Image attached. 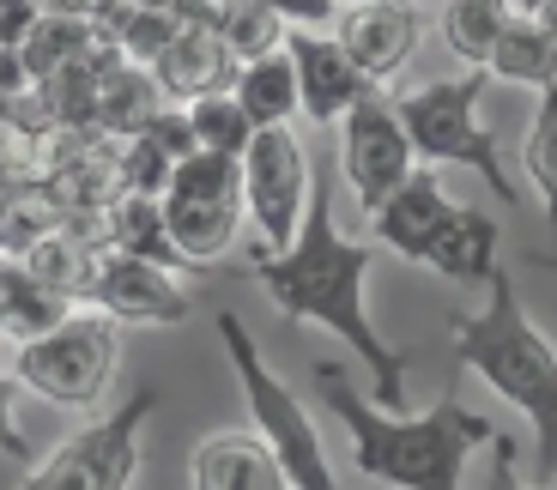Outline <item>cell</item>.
<instances>
[{"label":"cell","instance_id":"obj_1","mask_svg":"<svg viewBox=\"0 0 557 490\" xmlns=\"http://www.w3.org/2000/svg\"><path fill=\"white\" fill-rule=\"evenodd\" d=\"M370 261H376V249L334 225L327 176L315 169V194H309V218L297 230V249L261 254L249 273L292 327L315 322L358 351L382 412H406V351H394L376 334V322H370Z\"/></svg>","mask_w":557,"mask_h":490},{"label":"cell","instance_id":"obj_2","mask_svg":"<svg viewBox=\"0 0 557 490\" xmlns=\"http://www.w3.org/2000/svg\"><path fill=\"white\" fill-rule=\"evenodd\" d=\"M315 388L351 436V466L394 490H460L467 454L497 442L485 412L460 406V393H443L431 412H382L346 381L339 364H315Z\"/></svg>","mask_w":557,"mask_h":490},{"label":"cell","instance_id":"obj_3","mask_svg":"<svg viewBox=\"0 0 557 490\" xmlns=\"http://www.w3.org/2000/svg\"><path fill=\"white\" fill-rule=\"evenodd\" d=\"M448 339H455V357L497 400L528 412L533 449H540V490H552L557 485V345L528 322L516 279L497 273L491 279V303L479 315H455Z\"/></svg>","mask_w":557,"mask_h":490},{"label":"cell","instance_id":"obj_4","mask_svg":"<svg viewBox=\"0 0 557 490\" xmlns=\"http://www.w3.org/2000/svg\"><path fill=\"white\" fill-rule=\"evenodd\" d=\"M485 79L491 73H460V79H431L406 91L394 110H400V127L406 140H412L418 164L436 169V164H467L503 206H516V183H509V169L497 158V140H491V127L479 122V98H485Z\"/></svg>","mask_w":557,"mask_h":490},{"label":"cell","instance_id":"obj_5","mask_svg":"<svg viewBox=\"0 0 557 490\" xmlns=\"http://www.w3.org/2000/svg\"><path fill=\"white\" fill-rule=\"evenodd\" d=\"M219 339H224V351H231V369H237V381H243V400H249V430L278 454L285 478H292L297 490H339L309 406L273 376V369H267L261 345H255V334L243 327L237 309H224L219 315Z\"/></svg>","mask_w":557,"mask_h":490},{"label":"cell","instance_id":"obj_6","mask_svg":"<svg viewBox=\"0 0 557 490\" xmlns=\"http://www.w3.org/2000/svg\"><path fill=\"white\" fill-rule=\"evenodd\" d=\"M115 364H122V327L110 315H67L37 345H18L13 376H18V388H30L49 406L98 412L115 381Z\"/></svg>","mask_w":557,"mask_h":490},{"label":"cell","instance_id":"obj_7","mask_svg":"<svg viewBox=\"0 0 557 490\" xmlns=\"http://www.w3.org/2000/svg\"><path fill=\"white\" fill-rule=\"evenodd\" d=\"M158 388H134L115 412L73 430L49 461H37L25 490H127L139 478V436H146Z\"/></svg>","mask_w":557,"mask_h":490},{"label":"cell","instance_id":"obj_8","mask_svg":"<svg viewBox=\"0 0 557 490\" xmlns=\"http://www.w3.org/2000/svg\"><path fill=\"white\" fill-rule=\"evenodd\" d=\"M158 206H164L170 249L188 266H212L219 254H231L237 225H243V164L237 158L195 152L170 176Z\"/></svg>","mask_w":557,"mask_h":490},{"label":"cell","instance_id":"obj_9","mask_svg":"<svg viewBox=\"0 0 557 490\" xmlns=\"http://www.w3.org/2000/svg\"><path fill=\"white\" fill-rule=\"evenodd\" d=\"M309 194H315V169L292 127H267L243 152V212L261 230V254H292L297 230L309 218Z\"/></svg>","mask_w":557,"mask_h":490},{"label":"cell","instance_id":"obj_10","mask_svg":"<svg viewBox=\"0 0 557 490\" xmlns=\"http://www.w3.org/2000/svg\"><path fill=\"white\" fill-rule=\"evenodd\" d=\"M339 169H346L358 206H370V212H376L400 183H412L418 152L400 127V110H394L382 91H370V98L339 122Z\"/></svg>","mask_w":557,"mask_h":490},{"label":"cell","instance_id":"obj_11","mask_svg":"<svg viewBox=\"0 0 557 490\" xmlns=\"http://www.w3.org/2000/svg\"><path fill=\"white\" fill-rule=\"evenodd\" d=\"M176 13V37L170 49L152 61V85L164 91V103H207V98H224L231 79H237V55L224 49L219 37V7H195V0H182L170 7Z\"/></svg>","mask_w":557,"mask_h":490},{"label":"cell","instance_id":"obj_12","mask_svg":"<svg viewBox=\"0 0 557 490\" xmlns=\"http://www.w3.org/2000/svg\"><path fill=\"white\" fill-rule=\"evenodd\" d=\"M85 303H98V315H110L115 327H176V322H188L195 297L182 291L164 266L110 249V254H98V273L85 285Z\"/></svg>","mask_w":557,"mask_h":490},{"label":"cell","instance_id":"obj_13","mask_svg":"<svg viewBox=\"0 0 557 490\" xmlns=\"http://www.w3.org/2000/svg\"><path fill=\"white\" fill-rule=\"evenodd\" d=\"M285 55H292V67H297V98H304V115L315 127H339L370 91H376V85L351 67L339 37H327V30H292V37H285Z\"/></svg>","mask_w":557,"mask_h":490},{"label":"cell","instance_id":"obj_14","mask_svg":"<svg viewBox=\"0 0 557 490\" xmlns=\"http://www.w3.org/2000/svg\"><path fill=\"white\" fill-rule=\"evenodd\" d=\"M334 37H339V49L351 55V67L382 91V85L412 61L424 25H418V13L400 7V0H370V7H346V13H339Z\"/></svg>","mask_w":557,"mask_h":490},{"label":"cell","instance_id":"obj_15","mask_svg":"<svg viewBox=\"0 0 557 490\" xmlns=\"http://www.w3.org/2000/svg\"><path fill=\"white\" fill-rule=\"evenodd\" d=\"M455 218V200L443 194V183H436V169L418 164L412 183H400L388 200H382L376 212H370V237L382 242V249H394L400 261L424 266L436 249V237H443V225Z\"/></svg>","mask_w":557,"mask_h":490},{"label":"cell","instance_id":"obj_16","mask_svg":"<svg viewBox=\"0 0 557 490\" xmlns=\"http://www.w3.org/2000/svg\"><path fill=\"white\" fill-rule=\"evenodd\" d=\"M188 485L195 490H297L255 430H212L200 436L195 461H188Z\"/></svg>","mask_w":557,"mask_h":490},{"label":"cell","instance_id":"obj_17","mask_svg":"<svg viewBox=\"0 0 557 490\" xmlns=\"http://www.w3.org/2000/svg\"><path fill=\"white\" fill-rule=\"evenodd\" d=\"M195 158V134H188V115L182 110H164L146 134L127 140V158H122V194H139V200H164L170 176Z\"/></svg>","mask_w":557,"mask_h":490},{"label":"cell","instance_id":"obj_18","mask_svg":"<svg viewBox=\"0 0 557 490\" xmlns=\"http://www.w3.org/2000/svg\"><path fill=\"white\" fill-rule=\"evenodd\" d=\"M431 273H443V279L455 285H479V279H497L503 273V237H497V218L479 206H455V218L443 225V237H436L431 249Z\"/></svg>","mask_w":557,"mask_h":490},{"label":"cell","instance_id":"obj_19","mask_svg":"<svg viewBox=\"0 0 557 490\" xmlns=\"http://www.w3.org/2000/svg\"><path fill=\"white\" fill-rule=\"evenodd\" d=\"M231 103L255 122V134H267V127H292V115H304L292 55L278 49V55H267V61H243L237 79H231Z\"/></svg>","mask_w":557,"mask_h":490},{"label":"cell","instance_id":"obj_20","mask_svg":"<svg viewBox=\"0 0 557 490\" xmlns=\"http://www.w3.org/2000/svg\"><path fill=\"white\" fill-rule=\"evenodd\" d=\"M164 110H170V103H164V91L152 85V73H146V67L115 61V67L103 73V85H98V127H110V134H122V140H134V134H146Z\"/></svg>","mask_w":557,"mask_h":490},{"label":"cell","instance_id":"obj_21","mask_svg":"<svg viewBox=\"0 0 557 490\" xmlns=\"http://www.w3.org/2000/svg\"><path fill=\"white\" fill-rule=\"evenodd\" d=\"M485 73L491 79H509V85H533V91H552L557 85V42L528 18V7H516V18L497 37V55H491Z\"/></svg>","mask_w":557,"mask_h":490},{"label":"cell","instance_id":"obj_22","mask_svg":"<svg viewBox=\"0 0 557 490\" xmlns=\"http://www.w3.org/2000/svg\"><path fill=\"white\" fill-rule=\"evenodd\" d=\"M0 285H7V339L13 345H37L42 334H55L73 309L61 291H49L42 279H30L18 261H0Z\"/></svg>","mask_w":557,"mask_h":490},{"label":"cell","instance_id":"obj_23","mask_svg":"<svg viewBox=\"0 0 557 490\" xmlns=\"http://www.w3.org/2000/svg\"><path fill=\"white\" fill-rule=\"evenodd\" d=\"M516 7H503V0H448L443 7V37L460 61H473V73L491 67L497 55V37L509 30Z\"/></svg>","mask_w":557,"mask_h":490},{"label":"cell","instance_id":"obj_24","mask_svg":"<svg viewBox=\"0 0 557 490\" xmlns=\"http://www.w3.org/2000/svg\"><path fill=\"white\" fill-rule=\"evenodd\" d=\"M110 230H115V254H134V261H152V266H188L176 249H170V230H164V206L158 200H139L122 194L110 212Z\"/></svg>","mask_w":557,"mask_h":490},{"label":"cell","instance_id":"obj_25","mask_svg":"<svg viewBox=\"0 0 557 490\" xmlns=\"http://www.w3.org/2000/svg\"><path fill=\"white\" fill-rule=\"evenodd\" d=\"M219 37H224V49L237 55V67H243V61L278 55L292 30H285V18H278L273 7H261V0H231V7H219Z\"/></svg>","mask_w":557,"mask_h":490},{"label":"cell","instance_id":"obj_26","mask_svg":"<svg viewBox=\"0 0 557 490\" xmlns=\"http://www.w3.org/2000/svg\"><path fill=\"white\" fill-rule=\"evenodd\" d=\"M188 134H195V152H212V158H237L255 146V122L231 103V91L224 98H207V103H188Z\"/></svg>","mask_w":557,"mask_h":490},{"label":"cell","instance_id":"obj_27","mask_svg":"<svg viewBox=\"0 0 557 490\" xmlns=\"http://www.w3.org/2000/svg\"><path fill=\"white\" fill-rule=\"evenodd\" d=\"M521 164H528V183L540 188L545 218H552V230H557V85L540 91V103H533L528 140H521Z\"/></svg>","mask_w":557,"mask_h":490},{"label":"cell","instance_id":"obj_28","mask_svg":"<svg viewBox=\"0 0 557 490\" xmlns=\"http://www.w3.org/2000/svg\"><path fill=\"white\" fill-rule=\"evenodd\" d=\"M0 454L30 461V442H25V430H18V376L13 369H0Z\"/></svg>","mask_w":557,"mask_h":490},{"label":"cell","instance_id":"obj_29","mask_svg":"<svg viewBox=\"0 0 557 490\" xmlns=\"http://www.w3.org/2000/svg\"><path fill=\"white\" fill-rule=\"evenodd\" d=\"M37 25H42V7H30V0H0V49L18 55Z\"/></svg>","mask_w":557,"mask_h":490},{"label":"cell","instance_id":"obj_30","mask_svg":"<svg viewBox=\"0 0 557 490\" xmlns=\"http://www.w3.org/2000/svg\"><path fill=\"white\" fill-rule=\"evenodd\" d=\"M491 490H528L516 478V442H497V461H491Z\"/></svg>","mask_w":557,"mask_h":490},{"label":"cell","instance_id":"obj_31","mask_svg":"<svg viewBox=\"0 0 557 490\" xmlns=\"http://www.w3.org/2000/svg\"><path fill=\"white\" fill-rule=\"evenodd\" d=\"M528 18H533V25H540L552 42H557V0H545V7H528Z\"/></svg>","mask_w":557,"mask_h":490},{"label":"cell","instance_id":"obj_32","mask_svg":"<svg viewBox=\"0 0 557 490\" xmlns=\"http://www.w3.org/2000/svg\"><path fill=\"white\" fill-rule=\"evenodd\" d=\"M0 339H7V285H0Z\"/></svg>","mask_w":557,"mask_h":490},{"label":"cell","instance_id":"obj_33","mask_svg":"<svg viewBox=\"0 0 557 490\" xmlns=\"http://www.w3.org/2000/svg\"><path fill=\"white\" fill-rule=\"evenodd\" d=\"M533 261H540V266H557V254H533Z\"/></svg>","mask_w":557,"mask_h":490}]
</instances>
